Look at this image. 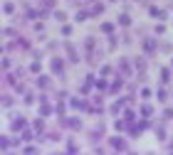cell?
<instances>
[{
    "instance_id": "1",
    "label": "cell",
    "mask_w": 173,
    "mask_h": 155,
    "mask_svg": "<svg viewBox=\"0 0 173 155\" xmlns=\"http://www.w3.org/2000/svg\"><path fill=\"white\" fill-rule=\"evenodd\" d=\"M25 126H27V118H25V116H12L10 130H25Z\"/></svg>"
},
{
    "instance_id": "2",
    "label": "cell",
    "mask_w": 173,
    "mask_h": 155,
    "mask_svg": "<svg viewBox=\"0 0 173 155\" xmlns=\"http://www.w3.org/2000/svg\"><path fill=\"white\" fill-rule=\"evenodd\" d=\"M109 145L114 150H126V140L121 138V135H114V138H109Z\"/></svg>"
},
{
    "instance_id": "3",
    "label": "cell",
    "mask_w": 173,
    "mask_h": 155,
    "mask_svg": "<svg viewBox=\"0 0 173 155\" xmlns=\"http://www.w3.org/2000/svg\"><path fill=\"white\" fill-rule=\"evenodd\" d=\"M94 84H97V76H94V74H87V81L82 84V89H79V91H82V94H89Z\"/></svg>"
},
{
    "instance_id": "4",
    "label": "cell",
    "mask_w": 173,
    "mask_h": 155,
    "mask_svg": "<svg viewBox=\"0 0 173 155\" xmlns=\"http://www.w3.org/2000/svg\"><path fill=\"white\" fill-rule=\"evenodd\" d=\"M64 126H67V128H72V130H79V128H82V121H79V118H67V121H64Z\"/></svg>"
},
{
    "instance_id": "5",
    "label": "cell",
    "mask_w": 173,
    "mask_h": 155,
    "mask_svg": "<svg viewBox=\"0 0 173 155\" xmlns=\"http://www.w3.org/2000/svg\"><path fill=\"white\" fill-rule=\"evenodd\" d=\"M102 10H104V5H102V3H94V5L89 8V17H97V15H102Z\"/></svg>"
},
{
    "instance_id": "6",
    "label": "cell",
    "mask_w": 173,
    "mask_h": 155,
    "mask_svg": "<svg viewBox=\"0 0 173 155\" xmlns=\"http://www.w3.org/2000/svg\"><path fill=\"white\" fill-rule=\"evenodd\" d=\"M67 54H69V62H72V64H74V62H79V57H77V49H74L69 42H67Z\"/></svg>"
},
{
    "instance_id": "7",
    "label": "cell",
    "mask_w": 173,
    "mask_h": 155,
    "mask_svg": "<svg viewBox=\"0 0 173 155\" xmlns=\"http://www.w3.org/2000/svg\"><path fill=\"white\" fill-rule=\"evenodd\" d=\"M52 71H54V74H62V71H64L62 59H52Z\"/></svg>"
},
{
    "instance_id": "8",
    "label": "cell",
    "mask_w": 173,
    "mask_h": 155,
    "mask_svg": "<svg viewBox=\"0 0 173 155\" xmlns=\"http://www.w3.org/2000/svg\"><path fill=\"white\" fill-rule=\"evenodd\" d=\"M144 52H156V40H144Z\"/></svg>"
},
{
    "instance_id": "9",
    "label": "cell",
    "mask_w": 173,
    "mask_h": 155,
    "mask_svg": "<svg viewBox=\"0 0 173 155\" xmlns=\"http://www.w3.org/2000/svg\"><path fill=\"white\" fill-rule=\"evenodd\" d=\"M37 86H40V89H47V86H50V76H45V74H42L40 79H37Z\"/></svg>"
},
{
    "instance_id": "10",
    "label": "cell",
    "mask_w": 173,
    "mask_h": 155,
    "mask_svg": "<svg viewBox=\"0 0 173 155\" xmlns=\"http://www.w3.org/2000/svg\"><path fill=\"white\" fill-rule=\"evenodd\" d=\"M32 138H35V133H32V128H25V130H22V140H25V143H30Z\"/></svg>"
},
{
    "instance_id": "11",
    "label": "cell",
    "mask_w": 173,
    "mask_h": 155,
    "mask_svg": "<svg viewBox=\"0 0 173 155\" xmlns=\"http://www.w3.org/2000/svg\"><path fill=\"white\" fill-rule=\"evenodd\" d=\"M168 79H171V69H168V67H163V69H161V81H163V84H168Z\"/></svg>"
},
{
    "instance_id": "12",
    "label": "cell",
    "mask_w": 173,
    "mask_h": 155,
    "mask_svg": "<svg viewBox=\"0 0 173 155\" xmlns=\"http://www.w3.org/2000/svg\"><path fill=\"white\" fill-rule=\"evenodd\" d=\"M42 10H54V0H40Z\"/></svg>"
},
{
    "instance_id": "13",
    "label": "cell",
    "mask_w": 173,
    "mask_h": 155,
    "mask_svg": "<svg viewBox=\"0 0 173 155\" xmlns=\"http://www.w3.org/2000/svg\"><path fill=\"white\" fill-rule=\"evenodd\" d=\"M121 86H124V81H121V79H116V81H114V84L109 86V91H111V94H116V91H119Z\"/></svg>"
},
{
    "instance_id": "14",
    "label": "cell",
    "mask_w": 173,
    "mask_h": 155,
    "mask_svg": "<svg viewBox=\"0 0 173 155\" xmlns=\"http://www.w3.org/2000/svg\"><path fill=\"white\" fill-rule=\"evenodd\" d=\"M119 25H131V15H129V12H124V15L119 17Z\"/></svg>"
},
{
    "instance_id": "15",
    "label": "cell",
    "mask_w": 173,
    "mask_h": 155,
    "mask_svg": "<svg viewBox=\"0 0 173 155\" xmlns=\"http://www.w3.org/2000/svg\"><path fill=\"white\" fill-rule=\"evenodd\" d=\"M22 101H25L27 106H30V104H35V94H32V91H25V99H22Z\"/></svg>"
},
{
    "instance_id": "16",
    "label": "cell",
    "mask_w": 173,
    "mask_h": 155,
    "mask_svg": "<svg viewBox=\"0 0 173 155\" xmlns=\"http://www.w3.org/2000/svg\"><path fill=\"white\" fill-rule=\"evenodd\" d=\"M151 113H153V108H151L148 104H146V106H141V116H144V118H148Z\"/></svg>"
},
{
    "instance_id": "17",
    "label": "cell",
    "mask_w": 173,
    "mask_h": 155,
    "mask_svg": "<svg viewBox=\"0 0 173 155\" xmlns=\"http://www.w3.org/2000/svg\"><path fill=\"white\" fill-rule=\"evenodd\" d=\"M102 32L111 35V32H114V25H111V22H102Z\"/></svg>"
},
{
    "instance_id": "18",
    "label": "cell",
    "mask_w": 173,
    "mask_h": 155,
    "mask_svg": "<svg viewBox=\"0 0 173 155\" xmlns=\"http://www.w3.org/2000/svg\"><path fill=\"white\" fill-rule=\"evenodd\" d=\"M52 113V106L50 104H42V108H40V116H50Z\"/></svg>"
},
{
    "instance_id": "19",
    "label": "cell",
    "mask_w": 173,
    "mask_h": 155,
    "mask_svg": "<svg viewBox=\"0 0 173 155\" xmlns=\"http://www.w3.org/2000/svg\"><path fill=\"white\" fill-rule=\"evenodd\" d=\"M124 121H126V123H129V126H131V123H133V121H136V116H133V113H131V111H126V113H124Z\"/></svg>"
},
{
    "instance_id": "20",
    "label": "cell",
    "mask_w": 173,
    "mask_h": 155,
    "mask_svg": "<svg viewBox=\"0 0 173 155\" xmlns=\"http://www.w3.org/2000/svg\"><path fill=\"white\" fill-rule=\"evenodd\" d=\"M42 118H45V116H42ZM42 118H37V121L32 123V126H35V130H42V128H45V121H42Z\"/></svg>"
},
{
    "instance_id": "21",
    "label": "cell",
    "mask_w": 173,
    "mask_h": 155,
    "mask_svg": "<svg viewBox=\"0 0 173 155\" xmlns=\"http://www.w3.org/2000/svg\"><path fill=\"white\" fill-rule=\"evenodd\" d=\"M3 106H5V108H8V106H12V96H8V94L3 96Z\"/></svg>"
},
{
    "instance_id": "22",
    "label": "cell",
    "mask_w": 173,
    "mask_h": 155,
    "mask_svg": "<svg viewBox=\"0 0 173 155\" xmlns=\"http://www.w3.org/2000/svg\"><path fill=\"white\" fill-rule=\"evenodd\" d=\"M0 145H3V150H8V148L12 145V140H8V138H5V135H3V140H0Z\"/></svg>"
},
{
    "instance_id": "23",
    "label": "cell",
    "mask_w": 173,
    "mask_h": 155,
    "mask_svg": "<svg viewBox=\"0 0 173 155\" xmlns=\"http://www.w3.org/2000/svg\"><path fill=\"white\" fill-rule=\"evenodd\" d=\"M84 47H87V52H92V49H94V40H92V37H87V42H84Z\"/></svg>"
},
{
    "instance_id": "24",
    "label": "cell",
    "mask_w": 173,
    "mask_h": 155,
    "mask_svg": "<svg viewBox=\"0 0 173 155\" xmlns=\"http://www.w3.org/2000/svg\"><path fill=\"white\" fill-rule=\"evenodd\" d=\"M94 86H97L99 91H104V89H106V81H104V79H97V84H94Z\"/></svg>"
},
{
    "instance_id": "25",
    "label": "cell",
    "mask_w": 173,
    "mask_h": 155,
    "mask_svg": "<svg viewBox=\"0 0 173 155\" xmlns=\"http://www.w3.org/2000/svg\"><path fill=\"white\" fill-rule=\"evenodd\" d=\"M62 35L69 37V35H72V25H62Z\"/></svg>"
},
{
    "instance_id": "26",
    "label": "cell",
    "mask_w": 173,
    "mask_h": 155,
    "mask_svg": "<svg viewBox=\"0 0 173 155\" xmlns=\"http://www.w3.org/2000/svg\"><path fill=\"white\" fill-rule=\"evenodd\" d=\"M3 35H5V37H17V32H15V30H10V27H5V30H3Z\"/></svg>"
},
{
    "instance_id": "27",
    "label": "cell",
    "mask_w": 173,
    "mask_h": 155,
    "mask_svg": "<svg viewBox=\"0 0 173 155\" xmlns=\"http://www.w3.org/2000/svg\"><path fill=\"white\" fill-rule=\"evenodd\" d=\"M99 74H102V76H109V74H111V67H109V64H104V67H102V71H99Z\"/></svg>"
},
{
    "instance_id": "28",
    "label": "cell",
    "mask_w": 173,
    "mask_h": 155,
    "mask_svg": "<svg viewBox=\"0 0 173 155\" xmlns=\"http://www.w3.org/2000/svg\"><path fill=\"white\" fill-rule=\"evenodd\" d=\"M87 17H89V12H84V10H82V12H77V20H79V22H84Z\"/></svg>"
},
{
    "instance_id": "29",
    "label": "cell",
    "mask_w": 173,
    "mask_h": 155,
    "mask_svg": "<svg viewBox=\"0 0 173 155\" xmlns=\"http://www.w3.org/2000/svg\"><path fill=\"white\" fill-rule=\"evenodd\" d=\"M158 99H161V101H168V91H166V89L158 91Z\"/></svg>"
},
{
    "instance_id": "30",
    "label": "cell",
    "mask_w": 173,
    "mask_h": 155,
    "mask_svg": "<svg viewBox=\"0 0 173 155\" xmlns=\"http://www.w3.org/2000/svg\"><path fill=\"white\" fill-rule=\"evenodd\" d=\"M77 150H79V148H77V145L69 140V143H67V153H77Z\"/></svg>"
},
{
    "instance_id": "31",
    "label": "cell",
    "mask_w": 173,
    "mask_h": 155,
    "mask_svg": "<svg viewBox=\"0 0 173 155\" xmlns=\"http://www.w3.org/2000/svg\"><path fill=\"white\" fill-rule=\"evenodd\" d=\"M3 10H5V12H8V15H10V12H12V10H15V5H12V3H5V5H3Z\"/></svg>"
},
{
    "instance_id": "32",
    "label": "cell",
    "mask_w": 173,
    "mask_h": 155,
    "mask_svg": "<svg viewBox=\"0 0 173 155\" xmlns=\"http://www.w3.org/2000/svg\"><path fill=\"white\" fill-rule=\"evenodd\" d=\"M163 118H166V121L173 118V108H166V111H163Z\"/></svg>"
},
{
    "instance_id": "33",
    "label": "cell",
    "mask_w": 173,
    "mask_h": 155,
    "mask_svg": "<svg viewBox=\"0 0 173 155\" xmlns=\"http://www.w3.org/2000/svg\"><path fill=\"white\" fill-rule=\"evenodd\" d=\"M30 71H32V74H37V71H40V64L32 62V64H30Z\"/></svg>"
},
{
    "instance_id": "34",
    "label": "cell",
    "mask_w": 173,
    "mask_h": 155,
    "mask_svg": "<svg viewBox=\"0 0 173 155\" xmlns=\"http://www.w3.org/2000/svg\"><path fill=\"white\" fill-rule=\"evenodd\" d=\"M144 67H146V62H144V59H136V69H139V71H144Z\"/></svg>"
},
{
    "instance_id": "35",
    "label": "cell",
    "mask_w": 173,
    "mask_h": 155,
    "mask_svg": "<svg viewBox=\"0 0 173 155\" xmlns=\"http://www.w3.org/2000/svg\"><path fill=\"white\" fill-rule=\"evenodd\" d=\"M3 79H5L8 84H15V76H12V74H5V76H3Z\"/></svg>"
},
{
    "instance_id": "36",
    "label": "cell",
    "mask_w": 173,
    "mask_h": 155,
    "mask_svg": "<svg viewBox=\"0 0 173 155\" xmlns=\"http://www.w3.org/2000/svg\"><path fill=\"white\" fill-rule=\"evenodd\" d=\"M109 3H114V0H109Z\"/></svg>"
},
{
    "instance_id": "37",
    "label": "cell",
    "mask_w": 173,
    "mask_h": 155,
    "mask_svg": "<svg viewBox=\"0 0 173 155\" xmlns=\"http://www.w3.org/2000/svg\"><path fill=\"white\" fill-rule=\"evenodd\" d=\"M171 67H173V62H171Z\"/></svg>"
}]
</instances>
